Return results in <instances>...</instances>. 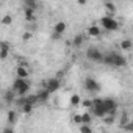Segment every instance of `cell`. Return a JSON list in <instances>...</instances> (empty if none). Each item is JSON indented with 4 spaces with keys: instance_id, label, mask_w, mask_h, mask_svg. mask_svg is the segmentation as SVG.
Masks as SVG:
<instances>
[{
    "instance_id": "31",
    "label": "cell",
    "mask_w": 133,
    "mask_h": 133,
    "mask_svg": "<svg viewBox=\"0 0 133 133\" xmlns=\"http://www.w3.org/2000/svg\"><path fill=\"white\" fill-rule=\"evenodd\" d=\"M127 122H128V117H127V114H124V116H122V119H121V128H122Z\"/></svg>"
},
{
    "instance_id": "27",
    "label": "cell",
    "mask_w": 133,
    "mask_h": 133,
    "mask_svg": "<svg viewBox=\"0 0 133 133\" xmlns=\"http://www.w3.org/2000/svg\"><path fill=\"white\" fill-rule=\"evenodd\" d=\"M103 122H105L107 125H111V124L114 122V114H107V116L103 117Z\"/></svg>"
},
{
    "instance_id": "13",
    "label": "cell",
    "mask_w": 133,
    "mask_h": 133,
    "mask_svg": "<svg viewBox=\"0 0 133 133\" xmlns=\"http://www.w3.org/2000/svg\"><path fill=\"white\" fill-rule=\"evenodd\" d=\"M8 53H10V44L3 41L2 44H0V59H6Z\"/></svg>"
},
{
    "instance_id": "29",
    "label": "cell",
    "mask_w": 133,
    "mask_h": 133,
    "mask_svg": "<svg viewBox=\"0 0 133 133\" xmlns=\"http://www.w3.org/2000/svg\"><path fill=\"white\" fill-rule=\"evenodd\" d=\"M72 122H74V124H82V114H75V116L72 117Z\"/></svg>"
},
{
    "instance_id": "25",
    "label": "cell",
    "mask_w": 133,
    "mask_h": 133,
    "mask_svg": "<svg viewBox=\"0 0 133 133\" xmlns=\"http://www.w3.org/2000/svg\"><path fill=\"white\" fill-rule=\"evenodd\" d=\"M11 22H13V16L11 14H5L3 19H2V24L3 25H11Z\"/></svg>"
},
{
    "instance_id": "7",
    "label": "cell",
    "mask_w": 133,
    "mask_h": 133,
    "mask_svg": "<svg viewBox=\"0 0 133 133\" xmlns=\"http://www.w3.org/2000/svg\"><path fill=\"white\" fill-rule=\"evenodd\" d=\"M59 86H61V82H59V78H49L47 82H45V88L53 94V92H56L58 89H59Z\"/></svg>"
},
{
    "instance_id": "6",
    "label": "cell",
    "mask_w": 133,
    "mask_h": 133,
    "mask_svg": "<svg viewBox=\"0 0 133 133\" xmlns=\"http://www.w3.org/2000/svg\"><path fill=\"white\" fill-rule=\"evenodd\" d=\"M85 89L88 92H99L100 91V83H97V80H94L92 77H88L85 78Z\"/></svg>"
},
{
    "instance_id": "5",
    "label": "cell",
    "mask_w": 133,
    "mask_h": 133,
    "mask_svg": "<svg viewBox=\"0 0 133 133\" xmlns=\"http://www.w3.org/2000/svg\"><path fill=\"white\" fill-rule=\"evenodd\" d=\"M86 58L92 63H103V58H105V53H102L99 49L96 47H89L86 50Z\"/></svg>"
},
{
    "instance_id": "17",
    "label": "cell",
    "mask_w": 133,
    "mask_h": 133,
    "mask_svg": "<svg viewBox=\"0 0 133 133\" xmlns=\"http://www.w3.org/2000/svg\"><path fill=\"white\" fill-rule=\"evenodd\" d=\"M6 121H8L10 124H16V122H17V113H16L14 110H10L8 114H6Z\"/></svg>"
},
{
    "instance_id": "8",
    "label": "cell",
    "mask_w": 133,
    "mask_h": 133,
    "mask_svg": "<svg viewBox=\"0 0 133 133\" xmlns=\"http://www.w3.org/2000/svg\"><path fill=\"white\" fill-rule=\"evenodd\" d=\"M103 103L108 110V114H114L116 110H117V102L114 99H103Z\"/></svg>"
},
{
    "instance_id": "22",
    "label": "cell",
    "mask_w": 133,
    "mask_h": 133,
    "mask_svg": "<svg viewBox=\"0 0 133 133\" xmlns=\"http://www.w3.org/2000/svg\"><path fill=\"white\" fill-rule=\"evenodd\" d=\"M92 122V113H83L82 114V124H91Z\"/></svg>"
},
{
    "instance_id": "24",
    "label": "cell",
    "mask_w": 133,
    "mask_h": 133,
    "mask_svg": "<svg viewBox=\"0 0 133 133\" xmlns=\"http://www.w3.org/2000/svg\"><path fill=\"white\" fill-rule=\"evenodd\" d=\"M82 105H83L85 108H88V110H92V107H94V100H91V99L82 100Z\"/></svg>"
},
{
    "instance_id": "3",
    "label": "cell",
    "mask_w": 133,
    "mask_h": 133,
    "mask_svg": "<svg viewBox=\"0 0 133 133\" xmlns=\"http://www.w3.org/2000/svg\"><path fill=\"white\" fill-rule=\"evenodd\" d=\"M89 111L92 113V116L100 117V119H103V117L108 114V110H107V107H105V103H103V99H94V107H92V110H89Z\"/></svg>"
},
{
    "instance_id": "12",
    "label": "cell",
    "mask_w": 133,
    "mask_h": 133,
    "mask_svg": "<svg viewBox=\"0 0 133 133\" xmlns=\"http://www.w3.org/2000/svg\"><path fill=\"white\" fill-rule=\"evenodd\" d=\"M16 74H17V77L28 78V75H30V71H28V68H27V64H21V66H17Z\"/></svg>"
},
{
    "instance_id": "26",
    "label": "cell",
    "mask_w": 133,
    "mask_h": 133,
    "mask_svg": "<svg viewBox=\"0 0 133 133\" xmlns=\"http://www.w3.org/2000/svg\"><path fill=\"white\" fill-rule=\"evenodd\" d=\"M80 131H83V133H91V131H92V127H91L89 124H82V125H80Z\"/></svg>"
},
{
    "instance_id": "9",
    "label": "cell",
    "mask_w": 133,
    "mask_h": 133,
    "mask_svg": "<svg viewBox=\"0 0 133 133\" xmlns=\"http://www.w3.org/2000/svg\"><path fill=\"white\" fill-rule=\"evenodd\" d=\"M86 33H88V36H91V38H99V36L102 35V28H100L99 25H89L88 30H86Z\"/></svg>"
},
{
    "instance_id": "10",
    "label": "cell",
    "mask_w": 133,
    "mask_h": 133,
    "mask_svg": "<svg viewBox=\"0 0 133 133\" xmlns=\"http://www.w3.org/2000/svg\"><path fill=\"white\" fill-rule=\"evenodd\" d=\"M50 94H52V92H50L47 88H44V89H41L39 92H36V99H38V102L44 103V102H47V100H49Z\"/></svg>"
},
{
    "instance_id": "28",
    "label": "cell",
    "mask_w": 133,
    "mask_h": 133,
    "mask_svg": "<svg viewBox=\"0 0 133 133\" xmlns=\"http://www.w3.org/2000/svg\"><path fill=\"white\" fill-rule=\"evenodd\" d=\"M122 128H124L125 131H133V121H128V122H127Z\"/></svg>"
},
{
    "instance_id": "11",
    "label": "cell",
    "mask_w": 133,
    "mask_h": 133,
    "mask_svg": "<svg viewBox=\"0 0 133 133\" xmlns=\"http://www.w3.org/2000/svg\"><path fill=\"white\" fill-rule=\"evenodd\" d=\"M35 11H36V10H33V8H24V17H25L27 22H35V21H36Z\"/></svg>"
},
{
    "instance_id": "19",
    "label": "cell",
    "mask_w": 133,
    "mask_h": 133,
    "mask_svg": "<svg viewBox=\"0 0 133 133\" xmlns=\"http://www.w3.org/2000/svg\"><path fill=\"white\" fill-rule=\"evenodd\" d=\"M14 94H16V91L11 88L10 91H6V94H5V102L6 103H13L14 102Z\"/></svg>"
},
{
    "instance_id": "2",
    "label": "cell",
    "mask_w": 133,
    "mask_h": 133,
    "mask_svg": "<svg viewBox=\"0 0 133 133\" xmlns=\"http://www.w3.org/2000/svg\"><path fill=\"white\" fill-rule=\"evenodd\" d=\"M13 89L16 91V94L21 97V96H27L28 91H30V83L27 78L24 77H16V80L13 82Z\"/></svg>"
},
{
    "instance_id": "32",
    "label": "cell",
    "mask_w": 133,
    "mask_h": 133,
    "mask_svg": "<svg viewBox=\"0 0 133 133\" xmlns=\"http://www.w3.org/2000/svg\"><path fill=\"white\" fill-rule=\"evenodd\" d=\"M77 3H78L80 6H85V5L88 3V0H77Z\"/></svg>"
},
{
    "instance_id": "20",
    "label": "cell",
    "mask_w": 133,
    "mask_h": 133,
    "mask_svg": "<svg viewBox=\"0 0 133 133\" xmlns=\"http://www.w3.org/2000/svg\"><path fill=\"white\" fill-rule=\"evenodd\" d=\"M131 47H133V42L130 39H122L121 41V49L122 50H131Z\"/></svg>"
},
{
    "instance_id": "16",
    "label": "cell",
    "mask_w": 133,
    "mask_h": 133,
    "mask_svg": "<svg viewBox=\"0 0 133 133\" xmlns=\"http://www.w3.org/2000/svg\"><path fill=\"white\" fill-rule=\"evenodd\" d=\"M21 110H22V113H24V114H30V113L33 111V102H30V100L27 99V102L21 107Z\"/></svg>"
},
{
    "instance_id": "14",
    "label": "cell",
    "mask_w": 133,
    "mask_h": 133,
    "mask_svg": "<svg viewBox=\"0 0 133 133\" xmlns=\"http://www.w3.org/2000/svg\"><path fill=\"white\" fill-rule=\"evenodd\" d=\"M66 30H68V25H66V22H64V21H58V22L53 25V31H55V33L63 35Z\"/></svg>"
},
{
    "instance_id": "33",
    "label": "cell",
    "mask_w": 133,
    "mask_h": 133,
    "mask_svg": "<svg viewBox=\"0 0 133 133\" xmlns=\"http://www.w3.org/2000/svg\"><path fill=\"white\" fill-rule=\"evenodd\" d=\"M3 133H13V128H3Z\"/></svg>"
},
{
    "instance_id": "30",
    "label": "cell",
    "mask_w": 133,
    "mask_h": 133,
    "mask_svg": "<svg viewBox=\"0 0 133 133\" xmlns=\"http://www.w3.org/2000/svg\"><path fill=\"white\" fill-rule=\"evenodd\" d=\"M30 39H31V33L30 31H25L22 35V41H30Z\"/></svg>"
},
{
    "instance_id": "15",
    "label": "cell",
    "mask_w": 133,
    "mask_h": 133,
    "mask_svg": "<svg viewBox=\"0 0 133 133\" xmlns=\"http://www.w3.org/2000/svg\"><path fill=\"white\" fill-rule=\"evenodd\" d=\"M83 42H85V36H83V35H75L74 39H72V45H74L75 49H80V47L83 45Z\"/></svg>"
},
{
    "instance_id": "4",
    "label": "cell",
    "mask_w": 133,
    "mask_h": 133,
    "mask_svg": "<svg viewBox=\"0 0 133 133\" xmlns=\"http://www.w3.org/2000/svg\"><path fill=\"white\" fill-rule=\"evenodd\" d=\"M100 25H102V28L103 30H107V31H116L117 28H119V24H117V21L114 19V16H103L102 19H100Z\"/></svg>"
},
{
    "instance_id": "23",
    "label": "cell",
    "mask_w": 133,
    "mask_h": 133,
    "mask_svg": "<svg viewBox=\"0 0 133 133\" xmlns=\"http://www.w3.org/2000/svg\"><path fill=\"white\" fill-rule=\"evenodd\" d=\"M80 103H82V100H80V96H77V94L71 96V105H72V107H77V105H80Z\"/></svg>"
},
{
    "instance_id": "18",
    "label": "cell",
    "mask_w": 133,
    "mask_h": 133,
    "mask_svg": "<svg viewBox=\"0 0 133 133\" xmlns=\"http://www.w3.org/2000/svg\"><path fill=\"white\" fill-rule=\"evenodd\" d=\"M105 10H107V13H108L110 16H114V13H116V5H114L113 2H107V3H105Z\"/></svg>"
},
{
    "instance_id": "1",
    "label": "cell",
    "mask_w": 133,
    "mask_h": 133,
    "mask_svg": "<svg viewBox=\"0 0 133 133\" xmlns=\"http://www.w3.org/2000/svg\"><path fill=\"white\" fill-rule=\"evenodd\" d=\"M103 64H107V66H113V68H125V66H127V58L122 56L121 53L110 52V53H105Z\"/></svg>"
},
{
    "instance_id": "21",
    "label": "cell",
    "mask_w": 133,
    "mask_h": 133,
    "mask_svg": "<svg viewBox=\"0 0 133 133\" xmlns=\"http://www.w3.org/2000/svg\"><path fill=\"white\" fill-rule=\"evenodd\" d=\"M24 8H38V0H24Z\"/></svg>"
}]
</instances>
